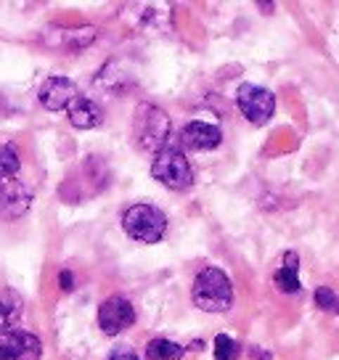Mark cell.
<instances>
[{
  "label": "cell",
  "mask_w": 339,
  "mask_h": 360,
  "mask_svg": "<svg viewBox=\"0 0 339 360\" xmlns=\"http://www.w3.org/2000/svg\"><path fill=\"white\" fill-rule=\"evenodd\" d=\"M238 358V345L226 334L215 337V360H236Z\"/></svg>",
  "instance_id": "cell-17"
},
{
  "label": "cell",
  "mask_w": 339,
  "mask_h": 360,
  "mask_svg": "<svg viewBox=\"0 0 339 360\" xmlns=\"http://www.w3.org/2000/svg\"><path fill=\"white\" fill-rule=\"evenodd\" d=\"M58 286H61L64 292H72V286H75V278H72V273H69V270H61V276H58Z\"/></svg>",
  "instance_id": "cell-20"
},
{
  "label": "cell",
  "mask_w": 339,
  "mask_h": 360,
  "mask_svg": "<svg viewBox=\"0 0 339 360\" xmlns=\"http://www.w3.org/2000/svg\"><path fill=\"white\" fill-rule=\"evenodd\" d=\"M109 360H138V355L136 352H130V349H114Z\"/></svg>",
  "instance_id": "cell-21"
},
{
  "label": "cell",
  "mask_w": 339,
  "mask_h": 360,
  "mask_svg": "<svg viewBox=\"0 0 339 360\" xmlns=\"http://www.w3.org/2000/svg\"><path fill=\"white\" fill-rule=\"evenodd\" d=\"M181 141L183 146L191 148V151H212V148L220 146L223 133L210 122H188L183 127Z\"/></svg>",
  "instance_id": "cell-10"
},
{
  "label": "cell",
  "mask_w": 339,
  "mask_h": 360,
  "mask_svg": "<svg viewBox=\"0 0 339 360\" xmlns=\"http://www.w3.org/2000/svg\"><path fill=\"white\" fill-rule=\"evenodd\" d=\"M136 13L133 19L136 24L143 30V32H167L172 27V8L170 6H162V3H141V6H133Z\"/></svg>",
  "instance_id": "cell-11"
},
{
  "label": "cell",
  "mask_w": 339,
  "mask_h": 360,
  "mask_svg": "<svg viewBox=\"0 0 339 360\" xmlns=\"http://www.w3.org/2000/svg\"><path fill=\"white\" fill-rule=\"evenodd\" d=\"M236 106L252 124H265L276 112V96L260 85H241L236 93Z\"/></svg>",
  "instance_id": "cell-5"
},
{
  "label": "cell",
  "mask_w": 339,
  "mask_h": 360,
  "mask_svg": "<svg viewBox=\"0 0 339 360\" xmlns=\"http://www.w3.org/2000/svg\"><path fill=\"white\" fill-rule=\"evenodd\" d=\"M37 96H40L43 109H48V112H61V109H67L69 103L77 98V85L69 77H64V75H53V77H48L43 82V88H40Z\"/></svg>",
  "instance_id": "cell-9"
},
{
  "label": "cell",
  "mask_w": 339,
  "mask_h": 360,
  "mask_svg": "<svg viewBox=\"0 0 339 360\" xmlns=\"http://www.w3.org/2000/svg\"><path fill=\"white\" fill-rule=\"evenodd\" d=\"M124 233L143 244H157L167 231V217L154 204H133L122 214Z\"/></svg>",
  "instance_id": "cell-3"
},
{
  "label": "cell",
  "mask_w": 339,
  "mask_h": 360,
  "mask_svg": "<svg viewBox=\"0 0 339 360\" xmlns=\"http://www.w3.org/2000/svg\"><path fill=\"white\" fill-rule=\"evenodd\" d=\"M43 345L30 331L6 328L0 331V360H40Z\"/></svg>",
  "instance_id": "cell-6"
},
{
  "label": "cell",
  "mask_w": 339,
  "mask_h": 360,
  "mask_svg": "<svg viewBox=\"0 0 339 360\" xmlns=\"http://www.w3.org/2000/svg\"><path fill=\"white\" fill-rule=\"evenodd\" d=\"M16 315H19V310H13L11 304L0 297V331H6L11 326V321H16Z\"/></svg>",
  "instance_id": "cell-19"
},
{
  "label": "cell",
  "mask_w": 339,
  "mask_h": 360,
  "mask_svg": "<svg viewBox=\"0 0 339 360\" xmlns=\"http://www.w3.org/2000/svg\"><path fill=\"white\" fill-rule=\"evenodd\" d=\"M193 304L204 313H228L234 307V283L215 265L204 268L193 281Z\"/></svg>",
  "instance_id": "cell-1"
},
{
  "label": "cell",
  "mask_w": 339,
  "mask_h": 360,
  "mask_svg": "<svg viewBox=\"0 0 339 360\" xmlns=\"http://www.w3.org/2000/svg\"><path fill=\"white\" fill-rule=\"evenodd\" d=\"M67 112H69V122L75 124L77 130H93V127H98L103 122L101 106L96 101H91V98H82V96H77L75 101L69 103Z\"/></svg>",
  "instance_id": "cell-12"
},
{
  "label": "cell",
  "mask_w": 339,
  "mask_h": 360,
  "mask_svg": "<svg viewBox=\"0 0 339 360\" xmlns=\"http://www.w3.org/2000/svg\"><path fill=\"white\" fill-rule=\"evenodd\" d=\"M316 304H318V310L337 313V310H339V297L334 294V289H328V286H318V289H316Z\"/></svg>",
  "instance_id": "cell-18"
},
{
  "label": "cell",
  "mask_w": 339,
  "mask_h": 360,
  "mask_svg": "<svg viewBox=\"0 0 339 360\" xmlns=\"http://www.w3.org/2000/svg\"><path fill=\"white\" fill-rule=\"evenodd\" d=\"M337 315H339V310H337Z\"/></svg>",
  "instance_id": "cell-22"
},
{
  "label": "cell",
  "mask_w": 339,
  "mask_h": 360,
  "mask_svg": "<svg viewBox=\"0 0 339 360\" xmlns=\"http://www.w3.org/2000/svg\"><path fill=\"white\" fill-rule=\"evenodd\" d=\"M133 323H136V307L127 302L124 297H109L98 307V326L109 337H117L120 331L130 328Z\"/></svg>",
  "instance_id": "cell-7"
},
{
  "label": "cell",
  "mask_w": 339,
  "mask_h": 360,
  "mask_svg": "<svg viewBox=\"0 0 339 360\" xmlns=\"http://www.w3.org/2000/svg\"><path fill=\"white\" fill-rule=\"evenodd\" d=\"M53 37H46L48 45H64V48H85V45H91L96 40V30L93 27H56Z\"/></svg>",
  "instance_id": "cell-13"
},
{
  "label": "cell",
  "mask_w": 339,
  "mask_h": 360,
  "mask_svg": "<svg viewBox=\"0 0 339 360\" xmlns=\"http://www.w3.org/2000/svg\"><path fill=\"white\" fill-rule=\"evenodd\" d=\"M300 257L297 252H286L283 255V265L281 270L276 273V283L283 294H300L302 292V283H300Z\"/></svg>",
  "instance_id": "cell-14"
},
{
  "label": "cell",
  "mask_w": 339,
  "mask_h": 360,
  "mask_svg": "<svg viewBox=\"0 0 339 360\" xmlns=\"http://www.w3.org/2000/svg\"><path fill=\"white\" fill-rule=\"evenodd\" d=\"M32 207V193L19 178H0V220L22 217Z\"/></svg>",
  "instance_id": "cell-8"
},
{
  "label": "cell",
  "mask_w": 339,
  "mask_h": 360,
  "mask_svg": "<svg viewBox=\"0 0 339 360\" xmlns=\"http://www.w3.org/2000/svg\"><path fill=\"white\" fill-rule=\"evenodd\" d=\"M133 135H136V143L141 151H151L157 154L170 143V135H172V122L170 117L159 106L151 103H141L133 117Z\"/></svg>",
  "instance_id": "cell-2"
},
{
  "label": "cell",
  "mask_w": 339,
  "mask_h": 360,
  "mask_svg": "<svg viewBox=\"0 0 339 360\" xmlns=\"http://www.w3.org/2000/svg\"><path fill=\"white\" fill-rule=\"evenodd\" d=\"M19 167H22V162H19L16 148L11 143L8 146H0V178H16Z\"/></svg>",
  "instance_id": "cell-16"
},
{
  "label": "cell",
  "mask_w": 339,
  "mask_h": 360,
  "mask_svg": "<svg viewBox=\"0 0 339 360\" xmlns=\"http://www.w3.org/2000/svg\"><path fill=\"white\" fill-rule=\"evenodd\" d=\"M186 355V349L170 339H151L146 345V358L148 360H181Z\"/></svg>",
  "instance_id": "cell-15"
},
{
  "label": "cell",
  "mask_w": 339,
  "mask_h": 360,
  "mask_svg": "<svg viewBox=\"0 0 339 360\" xmlns=\"http://www.w3.org/2000/svg\"><path fill=\"white\" fill-rule=\"evenodd\" d=\"M151 175L162 186L172 188V191H186L193 183L191 162L186 159V154H183L181 148L172 146V143H167L162 151H157V159L151 165Z\"/></svg>",
  "instance_id": "cell-4"
}]
</instances>
